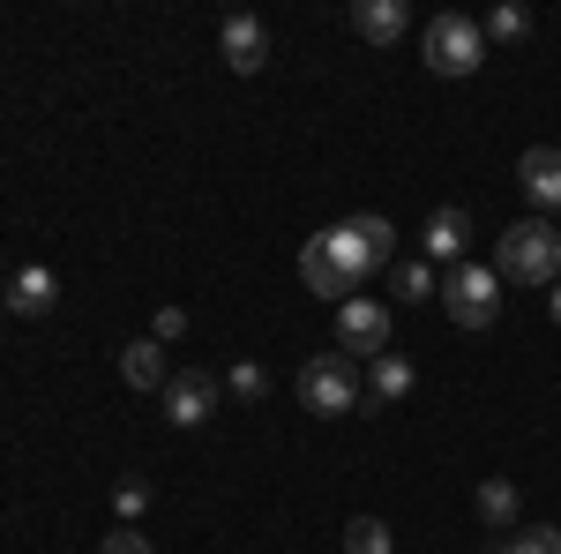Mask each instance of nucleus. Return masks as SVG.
<instances>
[{
  "instance_id": "11",
  "label": "nucleus",
  "mask_w": 561,
  "mask_h": 554,
  "mask_svg": "<svg viewBox=\"0 0 561 554\" xmlns=\"http://www.w3.org/2000/svg\"><path fill=\"white\" fill-rule=\"evenodd\" d=\"M420 248H427V262H465V248H472V217L465 211H434L427 217V233H420Z\"/></svg>"
},
{
  "instance_id": "12",
  "label": "nucleus",
  "mask_w": 561,
  "mask_h": 554,
  "mask_svg": "<svg viewBox=\"0 0 561 554\" xmlns=\"http://www.w3.org/2000/svg\"><path fill=\"white\" fill-rule=\"evenodd\" d=\"M404 23H412L404 0H359V8H352V31H359L367 45H397V38H404Z\"/></svg>"
},
{
  "instance_id": "24",
  "label": "nucleus",
  "mask_w": 561,
  "mask_h": 554,
  "mask_svg": "<svg viewBox=\"0 0 561 554\" xmlns=\"http://www.w3.org/2000/svg\"><path fill=\"white\" fill-rule=\"evenodd\" d=\"M547 315H554V323H561V285H554V293H547Z\"/></svg>"
},
{
  "instance_id": "1",
  "label": "nucleus",
  "mask_w": 561,
  "mask_h": 554,
  "mask_svg": "<svg viewBox=\"0 0 561 554\" xmlns=\"http://www.w3.org/2000/svg\"><path fill=\"white\" fill-rule=\"evenodd\" d=\"M389 248H397V225H389V217H375V211L345 217V225H330V233H314V240L300 248L307 293H322V299H337V307H345V299L389 262Z\"/></svg>"
},
{
  "instance_id": "9",
  "label": "nucleus",
  "mask_w": 561,
  "mask_h": 554,
  "mask_svg": "<svg viewBox=\"0 0 561 554\" xmlns=\"http://www.w3.org/2000/svg\"><path fill=\"white\" fill-rule=\"evenodd\" d=\"M517 180H524V195H531L539 211H561V150L554 143H531L517 158Z\"/></svg>"
},
{
  "instance_id": "19",
  "label": "nucleus",
  "mask_w": 561,
  "mask_h": 554,
  "mask_svg": "<svg viewBox=\"0 0 561 554\" xmlns=\"http://www.w3.org/2000/svg\"><path fill=\"white\" fill-rule=\"evenodd\" d=\"M502 554H561V524H524V532H510Z\"/></svg>"
},
{
  "instance_id": "21",
  "label": "nucleus",
  "mask_w": 561,
  "mask_h": 554,
  "mask_svg": "<svg viewBox=\"0 0 561 554\" xmlns=\"http://www.w3.org/2000/svg\"><path fill=\"white\" fill-rule=\"evenodd\" d=\"M98 554H158V547H150V540H142L135 524H113V532H105V547H98Z\"/></svg>"
},
{
  "instance_id": "23",
  "label": "nucleus",
  "mask_w": 561,
  "mask_h": 554,
  "mask_svg": "<svg viewBox=\"0 0 561 554\" xmlns=\"http://www.w3.org/2000/svg\"><path fill=\"white\" fill-rule=\"evenodd\" d=\"M180 330H187V315H180V307H158V344L180 338Z\"/></svg>"
},
{
  "instance_id": "18",
  "label": "nucleus",
  "mask_w": 561,
  "mask_h": 554,
  "mask_svg": "<svg viewBox=\"0 0 561 554\" xmlns=\"http://www.w3.org/2000/svg\"><path fill=\"white\" fill-rule=\"evenodd\" d=\"M345 554H389V524L382 517H352L345 524Z\"/></svg>"
},
{
  "instance_id": "16",
  "label": "nucleus",
  "mask_w": 561,
  "mask_h": 554,
  "mask_svg": "<svg viewBox=\"0 0 561 554\" xmlns=\"http://www.w3.org/2000/svg\"><path fill=\"white\" fill-rule=\"evenodd\" d=\"M479 517L502 532V524H517V487L510 479H479Z\"/></svg>"
},
{
  "instance_id": "22",
  "label": "nucleus",
  "mask_w": 561,
  "mask_h": 554,
  "mask_svg": "<svg viewBox=\"0 0 561 554\" xmlns=\"http://www.w3.org/2000/svg\"><path fill=\"white\" fill-rule=\"evenodd\" d=\"M142 510H150V479H121V524H135Z\"/></svg>"
},
{
  "instance_id": "4",
  "label": "nucleus",
  "mask_w": 561,
  "mask_h": 554,
  "mask_svg": "<svg viewBox=\"0 0 561 554\" xmlns=\"http://www.w3.org/2000/svg\"><path fill=\"white\" fill-rule=\"evenodd\" d=\"M300 405L314 412V420H345L352 405H359V368H352L345 352L300 360Z\"/></svg>"
},
{
  "instance_id": "7",
  "label": "nucleus",
  "mask_w": 561,
  "mask_h": 554,
  "mask_svg": "<svg viewBox=\"0 0 561 554\" xmlns=\"http://www.w3.org/2000/svg\"><path fill=\"white\" fill-rule=\"evenodd\" d=\"M217 53H225L232 76H262V60H270V31H262V15H225Z\"/></svg>"
},
{
  "instance_id": "20",
  "label": "nucleus",
  "mask_w": 561,
  "mask_h": 554,
  "mask_svg": "<svg viewBox=\"0 0 561 554\" xmlns=\"http://www.w3.org/2000/svg\"><path fill=\"white\" fill-rule=\"evenodd\" d=\"M225 389H232V397H248V405H262V389H270V375H262L255 360H232V375H225Z\"/></svg>"
},
{
  "instance_id": "13",
  "label": "nucleus",
  "mask_w": 561,
  "mask_h": 554,
  "mask_svg": "<svg viewBox=\"0 0 561 554\" xmlns=\"http://www.w3.org/2000/svg\"><path fill=\"white\" fill-rule=\"evenodd\" d=\"M53 299H60V285H53V270H38V262H23V270L8 278V299H0V307H15V315H53Z\"/></svg>"
},
{
  "instance_id": "6",
  "label": "nucleus",
  "mask_w": 561,
  "mask_h": 554,
  "mask_svg": "<svg viewBox=\"0 0 561 554\" xmlns=\"http://www.w3.org/2000/svg\"><path fill=\"white\" fill-rule=\"evenodd\" d=\"M337 352H345V360H382L389 352V307L382 299L352 293L345 307H337Z\"/></svg>"
},
{
  "instance_id": "3",
  "label": "nucleus",
  "mask_w": 561,
  "mask_h": 554,
  "mask_svg": "<svg viewBox=\"0 0 561 554\" xmlns=\"http://www.w3.org/2000/svg\"><path fill=\"white\" fill-rule=\"evenodd\" d=\"M442 315H449L457 330H486V323L502 315V278H494V262H457V270L442 278Z\"/></svg>"
},
{
  "instance_id": "10",
  "label": "nucleus",
  "mask_w": 561,
  "mask_h": 554,
  "mask_svg": "<svg viewBox=\"0 0 561 554\" xmlns=\"http://www.w3.org/2000/svg\"><path fill=\"white\" fill-rule=\"evenodd\" d=\"M121 383H128L135 397H150V389H165V383H173V368H165L158 338H128V344H121Z\"/></svg>"
},
{
  "instance_id": "17",
  "label": "nucleus",
  "mask_w": 561,
  "mask_h": 554,
  "mask_svg": "<svg viewBox=\"0 0 561 554\" xmlns=\"http://www.w3.org/2000/svg\"><path fill=\"white\" fill-rule=\"evenodd\" d=\"M397 299H442V278H434V262H397Z\"/></svg>"
},
{
  "instance_id": "2",
  "label": "nucleus",
  "mask_w": 561,
  "mask_h": 554,
  "mask_svg": "<svg viewBox=\"0 0 561 554\" xmlns=\"http://www.w3.org/2000/svg\"><path fill=\"white\" fill-rule=\"evenodd\" d=\"M494 278H510V285H554L561 278V233L547 217H517V225L502 233Z\"/></svg>"
},
{
  "instance_id": "14",
  "label": "nucleus",
  "mask_w": 561,
  "mask_h": 554,
  "mask_svg": "<svg viewBox=\"0 0 561 554\" xmlns=\"http://www.w3.org/2000/svg\"><path fill=\"white\" fill-rule=\"evenodd\" d=\"M412 360H397V352H382L375 360V375H367V389H375V405H397V397H412Z\"/></svg>"
},
{
  "instance_id": "8",
  "label": "nucleus",
  "mask_w": 561,
  "mask_h": 554,
  "mask_svg": "<svg viewBox=\"0 0 561 554\" xmlns=\"http://www.w3.org/2000/svg\"><path fill=\"white\" fill-rule=\"evenodd\" d=\"M210 412H217V375L180 368L173 383H165V420H173V427H203Z\"/></svg>"
},
{
  "instance_id": "15",
  "label": "nucleus",
  "mask_w": 561,
  "mask_h": 554,
  "mask_svg": "<svg viewBox=\"0 0 561 554\" xmlns=\"http://www.w3.org/2000/svg\"><path fill=\"white\" fill-rule=\"evenodd\" d=\"M486 45H517V38H531V8H517V0H502V8H486Z\"/></svg>"
},
{
  "instance_id": "5",
  "label": "nucleus",
  "mask_w": 561,
  "mask_h": 554,
  "mask_svg": "<svg viewBox=\"0 0 561 554\" xmlns=\"http://www.w3.org/2000/svg\"><path fill=\"white\" fill-rule=\"evenodd\" d=\"M479 60H486V31H479L472 15H457V8H442V15L427 23V68H434V76H449V83H457V76H472Z\"/></svg>"
}]
</instances>
